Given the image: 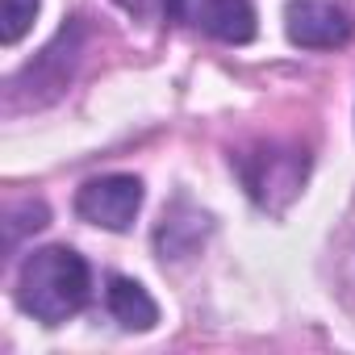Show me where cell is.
Segmentation results:
<instances>
[{"instance_id": "6da1fadb", "label": "cell", "mask_w": 355, "mask_h": 355, "mask_svg": "<svg viewBox=\"0 0 355 355\" xmlns=\"http://www.w3.org/2000/svg\"><path fill=\"white\" fill-rule=\"evenodd\" d=\"M88 288H92L88 263L71 247H42L17 272V305L42 326L76 318L88 305Z\"/></svg>"}, {"instance_id": "7a4b0ae2", "label": "cell", "mask_w": 355, "mask_h": 355, "mask_svg": "<svg viewBox=\"0 0 355 355\" xmlns=\"http://www.w3.org/2000/svg\"><path fill=\"white\" fill-rule=\"evenodd\" d=\"M239 175H243L247 193H251L263 209H280L284 201L297 197V189H301V180H305V155L263 146V150H255V155H239Z\"/></svg>"}, {"instance_id": "3957f363", "label": "cell", "mask_w": 355, "mask_h": 355, "mask_svg": "<svg viewBox=\"0 0 355 355\" xmlns=\"http://www.w3.org/2000/svg\"><path fill=\"white\" fill-rule=\"evenodd\" d=\"M167 17L184 30L209 34L218 42H251L255 38V9L251 0H171Z\"/></svg>"}, {"instance_id": "277c9868", "label": "cell", "mask_w": 355, "mask_h": 355, "mask_svg": "<svg viewBox=\"0 0 355 355\" xmlns=\"http://www.w3.org/2000/svg\"><path fill=\"white\" fill-rule=\"evenodd\" d=\"M138 209H142L138 175H96L76 193V214L101 230H130Z\"/></svg>"}, {"instance_id": "5b68a950", "label": "cell", "mask_w": 355, "mask_h": 355, "mask_svg": "<svg viewBox=\"0 0 355 355\" xmlns=\"http://www.w3.org/2000/svg\"><path fill=\"white\" fill-rule=\"evenodd\" d=\"M284 34L293 46H305V51H334V46H347L355 26L351 17L334 5V0H288L284 9Z\"/></svg>"}, {"instance_id": "8992f818", "label": "cell", "mask_w": 355, "mask_h": 355, "mask_svg": "<svg viewBox=\"0 0 355 355\" xmlns=\"http://www.w3.org/2000/svg\"><path fill=\"white\" fill-rule=\"evenodd\" d=\"M105 297H109V313H113L125 330H150V326L159 322V305L150 301V293H146L138 280L113 276Z\"/></svg>"}, {"instance_id": "52a82bcc", "label": "cell", "mask_w": 355, "mask_h": 355, "mask_svg": "<svg viewBox=\"0 0 355 355\" xmlns=\"http://www.w3.org/2000/svg\"><path fill=\"white\" fill-rule=\"evenodd\" d=\"M38 5L42 0H0V38H5V46L26 38V30L38 17Z\"/></svg>"}, {"instance_id": "ba28073f", "label": "cell", "mask_w": 355, "mask_h": 355, "mask_svg": "<svg viewBox=\"0 0 355 355\" xmlns=\"http://www.w3.org/2000/svg\"><path fill=\"white\" fill-rule=\"evenodd\" d=\"M117 5L125 9V13H134V17H167V5L171 0H117Z\"/></svg>"}]
</instances>
